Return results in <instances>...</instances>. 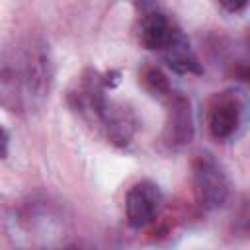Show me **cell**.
<instances>
[{"mask_svg":"<svg viewBox=\"0 0 250 250\" xmlns=\"http://www.w3.org/2000/svg\"><path fill=\"white\" fill-rule=\"evenodd\" d=\"M162 51H164V59H166L168 66L174 72H178V74H201L203 72V66H201L189 39L180 29L174 31L172 39L168 41V45Z\"/></svg>","mask_w":250,"mask_h":250,"instance_id":"cell-7","label":"cell"},{"mask_svg":"<svg viewBox=\"0 0 250 250\" xmlns=\"http://www.w3.org/2000/svg\"><path fill=\"white\" fill-rule=\"evenodd\" d=\"M57 250H90V248H84V246H80V244H68V246L57 248Z\"/></svg>","mask_w":250,"mask_h":250,"instance_id":"cell-12","label":"cell"},{"mask_svg":"<svg viewBox=\"0 0 250 250\" xmlns=\"http://www.w3.org/2000/svg\"><path fill=\"white\" fill-rule=\"evenodd\" d=\"M168 115L162 133V141L170 148H182L189 145L193 139V121H191V107L189 100L180 92H172L166 98Z\"/></svg>","mask_w":250,"mask_h":250,"instance_id":"cell-4","label":"cell"},{"mask_svg":"<svg viewBox=\"0 0 250 250\" xmlns=\"http://www.w3.org/2000/svg\"><path fill=\"white\" fill-rule=\"evenodd\" d=\"M141 80H143V86L156 98L160 100H166L170 94H172V88L168 84V78L166 74L158 68V66H146L141 74Z\"/></svg>","mask_w":250,"mask_h":250,"instance_id":"cell-9","label":"cell"},{"mask_svg":"<svg viewBox=\"0 0 250 250\" xmlns=\"http://www.w3.org/2000/svg\"><path fill=\"white\" fill-rule=\"evenodd\" d=\"M242 119V102L236 94L225 92V94H217L209 105V131L215 139L225 141L230 139Z\"/></svg>","mask_w":250,"mask_h":250,"instance_id":"cell-5","label":"cell"},{"mask_svg":"<svg viewBox=\"0 0 250 250\" xmlns=\"http://www.w3.org/2000/svg\"><path fill=\"white\" fill-rule=\"evenodd\" d=\"M49 82V59L35 43L16 47L0 61V104L10 111L33 107L47 96Z\"/></svg>","mask_w":250,"mask_h":250,"instance_id":"cell-1","label":"cell"},{"mask_svg":"<svg viewBox=\"0 0 250 250\" xmlns=\"http://www.w3.org/2000/svg\"><path fill=\"white\" fill-rule=\"evenodd\" d=\"M98 121H102V125L107 131V137L115 145H127L131 141V137L135 135V131H137L135 113L127 105L111 102V100L105 102Z\"/></svg>","mask_w":250,"mask_h":250,"instance_id":"cell-6","label":"cell"},{"mask_svg":"<svg viewBox=\"0 0 250 250\" xmlns=\"http://www.w3.org/2000/svg\"><path fill=\"white\" fill-rule=\"evenodd\" d=\"M8 145H10V137H8L6 129L0 125V158L8 156Z\"/></svg>","mask_w":250,"mask_h":250,"instance_id":"cell-10","label":"cell"},{"mask_svg":"<svg viewBox=\"0 0 250 250\" xmlns=\"http://www.w3.org/2000/svg\"><path fill=\"white\" fill-rule=\"evenodd\" d=\"M162 203L160 189L154 182L141 180L133 184L127 191L125 197V213H127V223L133 229H143L154 221L158 215Z\"/></svg>","mask_w":250,"mask_h":250,"instance_id":"cell-3","label":"cell"},{"mask_svg":"<svg viewBox=\"0 0 250 250\" xmlns=\"http://www.w3.org/2000/svg\"><path fill=\"white\" fill-rule=\"evenodd\" d=\"M176 29L178 27L172 25V21L168 20L166 14L152 10L141 18L139 41L143 43V47H146L150 51H158V49H164L168 45V41L172 39Z\"/></svg>","mask_w":250,"mask_h":250,"instance_id":"cell-8","label":"cell"},{"mask_svg":"<svg viewBox=\"0 0 250 250\" xmlns=\"http://www.w3.org/2000/svg\"><path fill=\"white\" fill-rule=\"evenodd\" d=\"M193 189L205 209L221 207L230 193V182L225 168L211 154H197L193 160Z\"/></svg>","mask_w":250,"mask_h":250,"instance_id":"cell-2","label":"cell"},{"mask_svg":"<svg viewBox=\"0 0 250 250\" xmlns=\"http://www.w3.org/2000/svg\"><path fill=\"white\" fill-rule=\"evenodd\" d=\"M223 8H227V10H230V12H238V10H244L246 8V2H234V4H223Z\"/></svg>","mask_w":250,"mask_h":250,"instance_id":"cell-11","label":"cell"}]
</instances>
